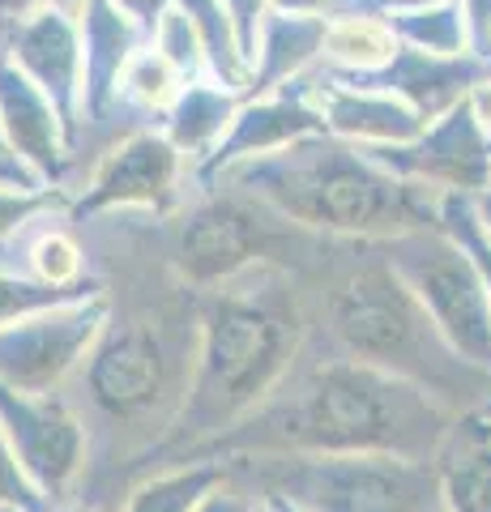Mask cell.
Returning <instances> with one entry per match:
<instances>
[{"label": "cell", "instance_id": "6da1fadb", "mask_svg": "<svg viewBox=\"0 0 491 512\" xmlns=\"http://www.w3.org/2000/svg\"><path fill=\"white\" fill-rule=\"evenodd\" d=\"M462 419L440 397L385 367L346 359L308 338L265 402L223 436L205 440L188 461H227L257 453H398L432 457Z\"/></svg>", "mask_w": 491, "mask_h": 512}, {"label": "cell", "instance_id": "7a4b0ae2", "mask_svg": "<svg viewBox=\"0 0 491 512\" xmlns=\"http://www.w3.org/2000/svg\"><path fill=\"white\" fill-rule=\"evenodd\" d=\"M312 316V269H295L282 261L252 265L244 274L201 291L188 397L167 436L129 470V487L150 470L180 466L205 440L223 436L227 427L257 410L291 372L299 350L308 346Z\"/></svg>", "mask_w": 491, "mask_h": 512}, {"label": "cell", "instance_id": "3957f363", "mask_svg": "<svg viewBox=\"0 0 491 512\" xmlns=\"http://www.w3.org/2000/svg\"><path fill=\"white\" fill-rule=\"evenodd\" d=\"M197 325L201 291L184 278L171 282V291L137 295H116L107 282V320L82 367L60 389L90 427V466L103 448L129 478L171 431L193 380Z\"/></svg>", "mask_w": 491, "mask_h": 512}, {"label": "cell", "instance_id": "277c9868", "mask_svg": "<svg viewBox=\"0 0 491 512\" xmlns=\"http://www.w3.org/2000/svg\"><path fill=\"white\" fill-rule=\"evenodd\" d=\"M312 295V338L321 346L385 367L457 414H479L491 402V376L445 342L376 239H351V256L325 261V274L312 278Z\"/></svg>", "mask_w": 491, "mask_h": 512}, {"label": "cell", "instance_id": "5b68a950", "mask_svg": "<svg viewBox=\"0 0 491 512\" xmlns=\"http://www.w3.org/2000/svg\"><path fill=\"white\" fill-rule=\"evenodd\" d=\"M218 184L248 192L295 227L325 239H393L440 222V192L385 171L363 146L334 133L244 158L218 175Z\"/></svg>", "mask_w": 491, "mask_h": 512}, {"label": "cell", "instance_id": "8992f818", "mask_svg": "<svg viewBox=\"0 0 491 512\" xmlns=\"http://www.w3.org/2000/svg\"><path fill=\"white\" fill-rule=\"evenodd\" d=\"M227 470L299 512H445L432 457L398 453H257Z\"/></svg>", "mask_w": 491, "mask_h": 512}, {"label": "cell", "instance_id": "52a82bcc", "mask_svg": "<svg viewBox=\"0 0 491 512\" xmlns=\"http://www.w3.org/2000/svg\"><path fill=\"white\" fill-rule=\"evenodd\" d=\"M158 222H163V235H158L163 261L197 291H210V286L265 261L312 269L308 261H295L291 252L299 244H312V239H325L295 227V222L269 210L265 201L227 184L201 188L197 201H180L176 214Z\"/></svg>", "mask_w": 491, "mask_h": 512}, {"label": "cell", "instance_id": "ba28073f", "mask_svg": "<svg viewBox=\"0 0 491 512\" xmlns=\"http://www.w3.org/2000/svg\"><path fill=\"white\" fill-rule=\"evenodd\" d=\"M385 261L398 269L410 295L423 303L445 342L491 376V303L470 252L440 227H415L393 239H376Z\"/></svg>", "mask_w": 491, "mask_h": 512}, {"label": "cell", "instance_id": "9c48e42d", "mask_svg": "<svg viewBox=\"0 0 491 512\" xmlns=\"http://www.w3.org/2000/svg\"><path fill=\"white\" fill-rule=\"evenodd\" d=\"M0 427L47 508L82 495L90 478V427L65 393H18L0 384Z\"/></svg>", "mask_w": 491, "mask_h": 512}, {"label": "cell", "instance_id": "30bf717a", "mask_svg": "<svg viewBox=\"0 0 491 512\" xmlns=\"http://www.w3.org/2000/svg\"><path fill=\"white\" fill-rule=\"evenodd\" d=\"M188 158L171 146L163 128H129L116 137L107 154L94 163L90 180L77 197H69V222H90L124 210H146L154 218H167L180 210V184H184ZM193 175V167H188Z\"/></svg>", "mask_w": 491, "mask_h": 512}, {"label": "cell", "instance_id": "8fae6325", "mask_svg": "<svg viewBox=\"0 0 491 512\" xmlns=\"http://www.w3.org/2000/svg\"><path fill=\"white\" fill-rule=\"evenodd\" d=\"M107 320V291L73 299L0 329V384L18 393H60L90 355Z\"/></svg>", "mask_w": 491, "mask_h": 512}, {"label": "cell", "instance_id": "7c38bea8", "mask_svg": "<svg viewBox=\"0 0 491 512\" xmlns=\"http://www.w3.org/2000/svg\"><path fill=\"white\" fill-rule=\"evenodd\" d=\"M385 171L432 192H479L491 184V137L483 133L470 99L436 116L415 141L363 146Z\"/></svg>", "mask_w": 491, "mask_h": 512}, {"label": "cell", "instance_id": "4fadbf2b", "mask_svg": "<svg viewBox=\"0 0 491 512\" xmlns=\"http://www.w3.org/2000/svg\"><path fill=\"white\" fill-rule=\"evenodd\" d=\"M0 52L56 103L73 154L82 150V22L77 9H39L0 26Z\"/></svg>", "mask_w": 491, "mask_h": 512}, {"label": "cell", "instance_id": "5bb4252c", "mask_svg": "<svg viewBox=\"0 0 491 512\" xmlns=\"http://www.w3.org/2000/svg\"><path fill=\"white\" fill-rule=\"evenodd\" d=\"M0 137H5V150L43 188L69 184L77 154L69 146L65 120H60L56 103L13 64L9 52H0Z\"/></svg>", "mask_w": 491, "mask_h": 512}, {"label": "cell", "instance_id": "9a60e30c", "mask_svg": "<svg viewBox=\"0 0 491 512\" xmlns=\"http://www.w3.org/2000/svg\"><path fill=\"white\" fill-rule=\"evenodd\" d=\"M295 86L321 111L325 133L355 141V146H402V141H415L427 128V120L410 103H402L398 94L355 86L346 77L329 73L321 60L308 73H299Z\"/></svg>", "mask_w": 491, "mask_h": 512}, {"label": "cell", "instance_id": "2e32d148", "mask_svg": "<svg viewBox=\"0 0 491 512\" xmlns=\"http://www.w3.org/2000/svg\"><path fill=\"white\" fill-rule=\"evenodd\" d=\"M316 133H325V120L295 82L274 90V94H261V99H244L240 111H235L231 128L223 133V141H218V146L193 167V184L214 188L218 175H223L227 167L244 163V158L287 150V146H295V141L316 137Z\"/></svg>", "mask_w": 491, "mask_h": 512}, {"label": "cell", "instance_id": "e0dca14e", "mask_svg": "<svg viewBox=\"0 0 491 512\" xmlns=\"http://www.w3.org/2000/svg\"><path fill=\"white\" fill-rule=\"evenodd\" d=\"M82 137L120 116V82L129 60L150 43V30L112 0H82Z\"/></svg>", "mask_w": 491, "mask_h": 512}, {"label": "cell", "instance_id": "ac0fdd59", "mask_svg": "<svg viewBox=\"0 0 491 512\" xmlns=\"http://www.w3.org/2000/svg\"><path fill=\"white\" fill-rule=\"evenodd\" d=\"M334 73V69H329ZM355 86H372L385 94H398L402 103H410L419 116L432 124L436 116H445L449 107L470 99V90L491 77V64L479 56H436V52H419V47L402 43L385 69L376 73H338Z\"/></svg>", "mask_w": 491, "mask_h": 512}, {"label": "cell", "instance_id": "d6986e66", "mask_svg": "<svg viewBox=\"0 0 491 512\" xmlns=\"http://www.w3.org/2000/svg\"><path fill=\"white\" fill-rule=\"evenodd\" d=\"M325 30L329 18H304V13H278L269 9L257 35V52H252L248 86L240 99H261L282 86H291L299 73H308L325 52Z\"/></svg>", "mask_w": 491, "mask_h": 512}, {"label": "cell", "instance_id": "ffe728a7", "mask_svg": "<svg viewBox=\"0 0 491 512\" xmlns=\"http://www.w3.org/2000/svg\"><path fill=\"white\" fill-rule=\"evenodd\" d=\"M445 512H491V427L483 414H462L432 453Z\"/></svg>", "mask_w": 491, "mask_h": 512}, {"label": "cell", "instance_id": "44dd1931", "mask_svg": "<svg viewBox=\"0 0 491 512\" xmlns=\"http://www.w3.org/2000/svg\"><path fill=\"white\" fill-rule=\"evenodd\" d=\"M240 103H244L240 94L227 90L218 77L188 82L184 94L171 103V111L163 116V133L171 137V146L188 158V167H197L201 158L223 141V133L235 120V111H240Z\"/></svg>", "mask_w": 491, "mask_h": 512}, {"label": "cell", "instance_id": "7402d4cb", "mask_svg": "<svg viewBox=\"0 0 491 512\" xmlns=\"http://www.w3.org/2000/svg\"><path fill=\"white\" fill-rule=\"evenodd\" d=\"M223 478L227 461H180V466L150 470L124 491L120 512H197L205 491L218 487Z\"/></svg>", "mask_w": 491, "mask_h": 512}, {"label": "cell", "instance_id": "603a6c76", "mask_svg": "<svg viewBox=\"0 0 491 512\" xmlns=\"http://www.w3.org/2000/svg\"><path fill=\"white\" fill-rule=\"evenodd\" d=\"M402 39L393 26L372 13H334L325 30V52L321 64L334 73H376L398 56Z\"/></svg>", "mask_w": 491, "mask_h": 512}, {"label": "cell", "instance_id": "cb8c5ba5", "mask_svg": "<svg viewBox=\"0 0 491 512\" xmlns=\"http://www.w3.org/2000/svg\"><path fill=\"white\" fill-rule=\"evenodd\" d=\"M188 77L171 64L154 43H146L141 52L129 60L124 69V82H120V107L133 111V116H146V120H163L171 103L184 94Z\"/></svg>", "mask_w": 491, "mask_h": 512}, {"label": "cell", "instance_id": "d4e9b609", "mask_svg": "<svg viewBox=\"0 0 491 512\" xmlns=\"http://www.w3.org/2000/svg\"><path fill=\"white\" fill-rule=\"evenodd\" d=\"M188 13V22L197 26L201 47H205V60H210V77H218L227 90L244 94L248 86V60L240 52V39H235V22L223 0H171Z\"/></svg>", "mask_w": 491, "mask_h": 512}, {"label": "cell", "instance_id": "484cf974", "mask_svg": "<svg viewBox=\"0 0 491 512\" xmlns=\"http://www.w3.org/2000/svg\"><path fill=\"white\" fill-rule=\"evenodd\" d=\"M385 22L393 26V35L402 43L419 47V52H436V56H466V18H462V0H440V5H423V9H398L385 13Z\"/></svg>", "mask_w": 491, "mask_h": 512}, {"label": "cell", "instance_id": "4316f807", "mask_svg": "<svg viewBox=\"0 0 491 512\" xmlns=\"http://www.w3.org/2000/svg\"><path fill=\"white\" fill-rule=\"evenodd\" d=\"M103 291H107V278H103V274H90V278H82V282L56 286V282L30 278V274H13V269H0V329H5V325H18V320L35 316V312L60 308V303H73V299L103 295Z\"/></svg>", "mask_w": 491, "mask_h": 512}, {"label": "cell", "instance_id": "83f0119b", "mask_svg": "<svg viewBox=\"0 0 491 512\" xmlns=\"http://www.w3.org/2000/svg\"><path fill=\"white\" fill-rule=\"evenodd\" d=\"M150 43L163 52L176 69L188 77V82H201V77H210V60H205V47H201V35L197 26L188 22V13L180 5H171L163 18H158Z\"/></svg>", "mask_w": 491, "mask_h": 512}, {"label": "cell", "instance_id": "f1b7e54d", "mask_svg": "<svg viewBox=\"0 0 491 512\" xmlns=\"http://www.w3.org/2000/svg\"><path fill=\"white\" fill-rule=\"evenodd\" d=\"M440 227H445L457 244L470 252V261L479 265V278L487 286V303H491V239L479 227V214L470 205V192H440Z\"/></svg>", "mask_w": 491, "mask_h": 512}, {"label": "cell", "instance_id": "f546056e", "mask_svg": "<svg viewBox=\"0 0 491 512\" xmlns=\"http://www.w3.org/2000/svg\"><path fill=\"white\" fill-rule=\"evenodd\" d=\"M52 210H69V188H13L0 184V244L18 235L26 222H35Z\"/></svg>", "mask_w": 491, "mask_h": 512}, {"label": "cell", "instance_id": "4dcf8cb0", "mask_svg": "<svg viewBox=\"0 0 491 512\" xmlns=\"http://www.w3.org/2000/svg\"><path fill=\"white\" fill-rule=\"evenodd\" d=\"M0 504H22L30 512H47L43 495L35 491V483H30L18 466V453H13L5 427H0Z\"/></svg>", "mask_w": 491, "mask_h": 512}, {"label": "cell", "instance_id": "1f68e13d", "mask_svg": "<svg viewBox=\"0 0 491 512\" xmlns=\"http://www.w3.org/2000/svg\"><path fill=\"white\" fill-rule=\"evenodd\" d=\"M257 504H261V495L252 491L244 478H235V474L227 470L223 483L205 491V500L197 504V512H257Z\"/></svg>", "mask_w": 491, "mask_h": 512}, {"label": "cell", "instance_id": "d6a6232c", "mask_svg": "<svg viewBox=\"0 0 491 512\" xmlns=\"http://www.w3.org/2000/svg\"><path fill=\"white\" fill-rule=\"evenodd\" d=\"M227 13H231V22H235V39H240V52L248 60V69H252V52H257V35H261V22H265V13L274 0H223Z\"/></svg>", "mask_w": 491, "mask_h": 512}, {"label": "cell", "instance_id": "836d02e7", "mask_svg": "<svg viewBox=\"0 0 491 512\" xmlns=\"http://www.w3.org/2000/svg\"><path fill=\"white\" fill-rule=\"evenodd\" d=\"M462 18H466L470 56L491 64V0H462Z\"/></svg>", "mask_w": 491, "mask_h": 512}, {"label": "cell", "instance_id": "e575fe53", "mask_svg": "<svg viewBox=\"0 0 491 512\" xmlns=\"http://www.w3.org/2000/svg\"><path fill=\"white\" fill-rule=\"evenodd\" d=\"M82 0H0V26H13L39 9H77Z\"/></svg>", "mask_w": 491, "mask_h": 512}, {"label": "cell", "instance_id": "d590c367", "mask_svg": "<svg viewBox=\"0 0 491 512\" xmlns=\"http://www.w3.org/2000/svg\"><path fill=\"white\" fill-rule=\"evenodd\" d=\"M112 5H120L124 13H129V18H137V22L154 35V26H158V18H163V13L171 9V0H112Z\"/></svg>", "mask_w": 491, "mask_h": 512}, {"label": "cell", "instance_id": "8d00e7d4", "mask_svg": "<svg viewBox=\"0 0 491 512\" xmlns=\"http://www.w3.org/2000/svg\"><path fill=\"white\" fill-rule=\"evenodd\" d=\"M334 5H338V0H274L269 9H278V13H304V18H329Z\"/></svg>", "mask_w": 491, "mask_h": 512}, {"label": "cell", "instance_id": "74e56055", "mask_svg": "<svg viewBox=\"0 0 491 512\" xmlns=\"http://www.w3.org/2000/svg\"><path fill=\"white\" fill-rule=\"evenodd\" d=\"M0 184H13V188H43L13 154H0Z\"/></svg>", "mask_w": 491, "mask_h": 512}, {"label": "cell", "instance_id": "f35d334b", "mask_svg": "<svg viewBox=\"0 0 491 512\" xmlns=\"http://www.w3.org/2000/svg\"><path fill=\"white\" fill-rule=\"evenodd\" d=\"M470 107H474V116H479L483 133L491 137V77H483V82L470 90Z\"/></svg>", "mask_w": 491, "mask_h": 512}, {"label": "cell", "instance_id": "ab89813d", "mask_svg": "<svg viewBox=\"0 0 491 512\" xmlns=\"http://www.w3.org/2000/svg\"><path fill=\"white\" fill-rule=\"evenodd\" d=\"M470 205H474V214H479V227H483L487 239H491V184L479 188V192H470Z\"/></svg>", "mask_w": 491, "mask_h": 512}, {"label": "cell", "instance_id": "60d3db41", "mask_svg": "<svg viewBox=\"0 0 491 512\" xmlns=\"http://www.w3.org/2000/svg\"><path fill=\"white\" fill-rule=\"evenodd\" d=\"M47 512H107V508L90 504V500H69V504H56V508H47Z\"/></svg>", "mask_w": 491, "mask_h": 512}, {"label": "cell", "instance_id": "b9f144b4", "mask_svg": "<svg viewBox=\"0 0 491 512\" xmlns=\"http://www.w3.org/2000/svg\"><path fill=\"white\" fill-rule=\"evenodd\" d=\"M261 500L269 504V512H299V508H291L287 500H269V495H261Z\"/></svg>", "mask_w": 491, "mask_h": 512}, {"label": "cell", "instance_id": "7bdbcfd3", "mask_svg": "<svg viewBox=\"0 0 491 512\" xmlns=\"http://www.w3.org/2000/svg\"><path fill=\"white\" fill-rule=\"evenodd\" d=\"M0 512H30V508H22V504H0Z\"/></svg>", "mask_w": 491, "mask_h": 512}, {"label": "cell", "instance_id": "ee69618b", "mask_svg": "<svg viewBox=\"0 0 491 512\" xmlns=\"http://www.w3.org/2000/svg\"><path fill=\"white\" fill-rule=\"evenodd\" d=\"M479 414H483V423H487V427H491V402H487V406H483V410H479Z\"/></svg>", "mask_w": 491, "mask_h": 512}, {"label": "cell", "instance_id": "f6af8a7d", "mask_svg": "<svg viewBox=\"0 0 491 512\" xmlns=\"http://www.w3.org/2000/svg\"><path fill=\"white\" fill-rule=\"evenodd\" d=\"M257 512H269V504H265V500H261V504H257Z\"/></svg>", "mask_w": 491, "mask_h": 512}, {"label": "cell", "instance_id": "bcb514c9", "mask_svg": "<svg viewBox=\"0 0 491 512\" xmlns=\"http://www.w3.org/2000/svg\"><path fill=\"white\" fill-rule=\"evenodd\" d=\"M0 154H9V150H5V137H0Z\"/></svg>", "mask_w": 491, "mask_h": 512}]
</instances>
